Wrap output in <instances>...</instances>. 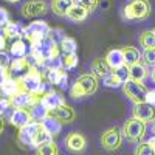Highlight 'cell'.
Wrapping results in <instances>:
<instances>
[{
	"mask_svg": "<svg viewBox=\"0 0 155 155\" xmlns=\"http://www.w3.org/2000/svg\"><path fill=\"white\" fill-rule=\"evenodd\" d=\"M17 81L23 92H28L37 98H41L47 92L45 84H44V73L39 71V68L34 65H31V68L25 74H22Z\"/></svg>",
	"mask_w": 155,
	"mask_h": 155,
	"instance_id": "1",
	"label": "cell"
},
{
	"mask_svg": "<svg viewBox=\"0 0 155 155\" xmlns=\"http://www.w3.org/2000/svg\"><path fill=\"white\" fill-rule=\"evenodd\" d=\"M99 85L98 78L90 71V73H84L81 74L78 79L74 81V84L70 88V96L74 99H79V98H85V96H92L96 93Z\"/></svg>",
	"mask_w": 155,
	"mask_h": 155,
	"instance_id": "2",
	"label": "cell"
},
{
	"mask_svg": "<svg viewBox=\"0 0 155 155\" xmlns=\"http://www.w3.org/2000/svg\"><path fill=\"white\" fill-rule=\"evenodd\" d=\"M152 6L149 0H129L121 11L124 20H146L150 17Z\"/></svg>",
	"mask_w": 155,
	"mask_h": 155,
	"instance_id": "3",
	"label": "cell"
},
{
	"mask_svg": "<svg viewBox=\"0 0 155 155\" xmlns=\"http://www.w3.org/2000/svg\"><path fill=\"white\" fill-rule=\"evenodd\" d=\"M50 31V25L44 20H34L28 27H23V39H27L30 48L41 47L47 39V34Z\"/></svg>",
	"mask_w": 155,
	"mask_h": 155,
	"instance_id": "4",
	"label": "cell"
},
{
	"mask_svg": "<svg viewBox=\"0 0 155 155\" xmlns=\"http://www.w3.org/2000/svg\"><path fill=\"white\" fill-rule=\"evenodd\" d=\"M147 123L141 121V120H137V118H129L123 127H121V134L123 137L129 141V143H140V141H143L144 137H146V130H147Z\"/></svg>",
	"mask_w": 155,
	"mask_h": 155,
	"instance_id": "5",
	"label": "cell"
},
{
	"mask_svg": "<svg viewBox=\"0 0 155 155\" xmlns=\"http://www.w3.org/2000/svg\"><path fill=\"white\" fill-rule=\"evenodd\" d=\"M123 88V93L124 96L132 101L134 104H138V102H144L146 93H147V87L144 82H140V81H132V79H127L123 82L121 85Z\"/></svg>",
	"mask_w": 155,
	"mask_h": 155,
	"instance_id": "6",
	"label": "cell"
},
{
	"mask_svg": "<svg viewBox=\"0 0 155 155\" xmlns=\"http://www.w3.org/2000/svg\"><path fill=\"white\" fill-rule=\"evenodd\" d=\"M123 134H121V129L118 127H109L106 129L104 132L101 134V146L102 149H106L107 152H116L120 150V147L123 146Z\"/></svg>",
	"mask_w": 155,
	"mask_h": 155,
	"instance_id": "7",
	"label": "cell"
},
{
	"mask_svg": "<svg viewBox=\"0 0 155 155\" xmlns=\"http://www.w3.org/2000/svg\"><path fill=\"white\" fill-rule=\"evenodd\" d=\"M48 12V3L45 0H30V2L23 3V6L20 8V14L25 19H36L45 16Z\"/></svg>",
	"mask_w": 155,
	"mask_h": 155,
	"instance_id": "8",
	"label": "cell"
},
{
	"mask_svg": "<svg viewBox=\"0 0 155 155\" xmlns=\"http://www.w3.org/2000/svg\"><path fill=\"white\" fill-rule=\"evenodd\" d=\"M41 129H42V123L41 121H31L28 126L19 129V134H17L19 144L20 146H31L36 134L41 130Z\"/></svg>",
	"mask_w": 155,
	"mask_h": 155,
	"instance_id": "9",
	"label": "cell"
},
{
	"mask_svg": "<svg viewBox=\"0 0 155 155\" xmlns=\"http://www.w3.org/2000/svg\"><path fill=\"white\" fill-rule=\"evenodd\" d=\"M132 116L137 118V120L144 121V123H153L155 121V106L149 104V102H146V101L134 104Z\"/></svg>",
	"mask_w": 155,
	"mask_h": 155,
	"instance_id": "10",
	"label": "cell"
},
{
	"mask_svg": "<svg viewBox=\"0 0 155 155\" xmlns=\"http://www.w3.org/2000/svg\"><path fill=\"white\" fill-rule=\"evenodd\" d=\"M65 147L73 153H81L87 147V138L81 132H70L65 137Z\"/></svg>",
	"mask_w": 155,
	"mask_h": 155,
	"instance_id": "11",
	"label": "cell"
},
{
	"mask_svg": "<svg viewBox=\"0 0 155 155\" xmlns=\"http://www.w3.org/2000/svg\"><path fill=\"white\" fill-rule=\"evenodd\" d=\"M39 104H42L48 112L58 109L59 106L65 104V98H64L59 92H54V90H48L45 92L41 98H39Z\"/></svg>",
	"mask_w": 155,
	"mask_h": 155,
	"instance_id": "12",
	"label": "cell"
},
{
	"mask_svg": "<svg viewBox=\"0 0 155 155\" xmlns=\"http://www.w3.org/2000/svg\"><path fill=\"white\" fill-rule=\"evenodd\" d=\"M9 99H11V106L14 109H30V107H33L34 104L39 102L37 96H34L28 92H23V90L19 92V93H16L14 96H11Z\"/></svg>",
	"mask_w": 155,
	"mask_h": 155,
	"instance_id": "13",
	"label": "cell"
},
{
	"mask_svg": "<svg viewBox=\"0 0 155 155\" xmlns=\"http://www.w3.org/2000/svg\"><path fill=\"white\" fill-rule=\"evenodd\" d=\"M50 115H51V116H54V118H56L62 126H64V124H70V123H73L74 118H76V112H74V109L70 107L67 102H65V104H62V106H59L58 109L51 110Z\"/></svg>",
	"mask_w": 155,
	"mask_h": 155,
	"instance_id": "14",
	"label": "cell"
},
{
	"mask_svg": "<svg viewBox=\"0 0 155 155\" xmlns=\"http://www.w3.org/2000/svg\"><path fill=\"white\" fill-rule=\"evenodd\" d=\"M31 121H34V120H33V115H31L30 109H14L9 116V123L17 129L28 126Z\"/></svg>",
	"mask_w": 155,
	"mask_h": 155,
	"instance_id": "15",
	"label": "cell"
},
{
	"mask_svg": "<svg viewBox=\"0 0 155 155\" xmlns=\"http://www.w3.org/2000/svg\"><path fill=\"white\" fill-rule=\"evenodd\" d=\"M107 65L110 67L112 71L115 70H120L123 67H126V62H124V56H123V50L121 48H113V50H109L107 54L104 56Z\"/></svg>",
	"mask_w": 155,
	"mask_h": 155,
	"instance_id": "16",
	"label": "cell"
},
{
	"mask_svg": "<svg viewBox=\"0 0 155 155\" xmlns=\"http://www.w3.org/2000/svg\"><path fill=\"white\" fill-rule=\"evenodd\" d=\"M45 78L48 84L51 85H65L67 81H68V74L65 71L64 67H58V68H48L45 70Z\"/></svg>",
	"mask_w": 155,
	"mask_h": 155,
	"instance_id": "17",
	"label": "cell"
},
{
	"mask_svg": "<svg viewBox=\"0 0 155 155\" xmlns=\"http://www.w3.org/2000/svg\"><path fill=\"white\" fill-rule=\"evenodd\" d=\"M127 76L129 79L132 81H140V82H144L146 78H149V68L144 62H137L134 65L127 67Z\"/></svg>",
	"mask_w": 155,
	"mask_h": 155,
	"instance_id": "18",
	"label": "cell"
},
{
	"mask_svg": "<svg viewBox=\"0 0 155 155\" xmlns=\"http://www.w3.org/2000/svg\"><path fill=\"white\" fill-rule=\"evenodd\" d=\"M19 92H22V87H20L19 81H17V79H12L11 76L8 78L6 81H3V84L0 85V93L5 95V96H8V98L14 96V95L19 93Z\"/></svg>",
	"mask_w": 155,
	"mask_h": 155,
	"instance_id": "19",
	"label": "cell"
},
{
	"mask_svg": "<svg viewBox=\"0 0 155 155\" xmlns=\"http://www.w3.org/2000/svg\"><path fill=\"white\" fill-rule=\"evenodd\" d=\"M65 17H67V19H70L71 22L81 23V22H84V20L88 17V11H87L85 8L79 6V5L73 3V5L70 6V9L67 11V16H65Z\"/></svg>",
	"mask_w": 155,
	"mask_h": 155,
	"instance_id": "20",
	"label": "cell"
},
{
	"mask_svg": "<svg viewBox=\"0 0 155 155\" xmlns=\"http://www.w3.org/2000/svg\"><path fill=\"white\" fill-rule=\"evenodd\" d=\"M73 3H74L73 0H51L50 8L53 11V14H56L58 17H65L67 11L70 9Z\"/></svg>",
	"mask_w": 155,
	"mask_h": 155,
	"instance_id": "21",
	"label": "cell"
},
{
	"mask_svg": "<svg viewBox=\"0 0 155 155\" xmlns=\"http://www.w3.org/2000/svg\"><path fill=\"white\" fill-rule=\"evenodd\" d=\"M30 68H31V64H30V61H28L27 56L11 59V64H9V73H23V74H25Z\"/></svg>",
	"mask_w": 155,
	"mask_h": 155,
	"instance_id": "22",
	"label": "cell"
},
{
	"mask_svg": "<svg viewBox=\"0 0 155 155\" xmlns=\"http://www.w3.org/2000/svg\"><path fill=\"white\" fill-rule=\"evenodd\" d=\"M123 56H124V62H126V67H130L134 64L141 61V54H140V50L137 47H123Z\"/></svg>",
	"mask_w": 155,
	"mask_h": 155,
	"instance_id": "23",
	"label": "cell"
},
{
	"mask_svg": "<svg viewBox=\"0 0 155 155\" xmlns=\"http://www.w3.org/2000/svg\"><path fill=\"white\" fill-rule=\"evenodd\" d=\"M3 30V34L6 36V37H9V39H22L23 37V27L20 23H17V22H8L5 27L2 28Z\"/></svg>",
	"mask_w": 155,
	"mask_h": 155,
	"instance_id": "24",
	"label": "cell"
},
{
	"mask_svg": "<svg viewBox=\"0 0 155 155\" xmlns=\"http://www.w3.org/2000/svg\"><path fill=\"white\" fill-rule=\"evenodd\" d=\"M41 123H42V126L45 127V130L51 137H58L61 134V130H62V124L54 118V116H51V115H48L47 118H44Z\"/></svg>",
	"mask_w": 155,
	"mask_h": 155,
	"instance_id": "25",
	"label": "cell"
},
{
	"mask_svg": "<svg viewBox=\"0 0 155 155\" xmlns=\"http://www.w3.org/2000/svg\"><path fill=\"white\" fill-rule=\"evenodd\" d=\"M112 70H110V67L107 65V62H106V59L104 58H98V59H95L93 62H92V73L96 76V78H104L107 73H110Z\"/></svg>",
	"mask_w": 155,
	"mask_h": 155,
	"instance_id": "26",
	"label": "cell"
},
{
	"mask_svg": "<svg viewBox=\"0 0 155 155\" xmlns=\"http://www.w3.org/2000/svg\"><path fill=\"white\" fill-rule=\"evenodd\" d=\"M30 58L33 59V64L34 67L37 68H44L45 64H47V56L44 53V50L41 47H34V48H30Z\"/></svg>",
	"mask_w": 155,
	"mask_h": 155,
	"instance_id": "27",
	"label": "cell"
},
{
	"mask_svg": "<svg viewBox=\"0 0 155 155\" xmlns=\"http://www.w3.org/2000/svg\"><path fill=\"white\" fill-rule=\"evenodd\" d=\"M123 82H124V79L116 71H110L102 78V84L107 88H120L123 85Z\"/></svg>",
	"mask_w": 155,
	"mask_h": 155,
	"instance_id": "28",
	"label": "cell"
},
{
	"mask_svg": "<svg viewBox=\"0 0 155 155\" xmlns=\"http://www.w3.org/2000/svg\"><path fill=\"white\" fill-rule=\"evenodd\" d=\"M27 51H28V47H27V42H25L23 39H16V41L11 44V47H9V53L14 58L27 56Z\"/></svg>",
	"mask_w": 155,
	"mask_h": 155,
	"instance_id": "29",
	"label": "cell"
},
{
	"mask_svg": "<svg viewBox=\"0 0 155 155\" xmlns=\"http://www.w3.org/2000/svg\"><path fill=\"white\" fill-rule=\"evenodd\" d=\"M36 155H59V147L53 140L36 147Z\"/></svg>",
	"mask_w": 155,
	"mask_h": 155,
	"instance_id": "30",
	"label": "cell"
},
{
	"mask_svg": "<svg viewBox=\"0 0 155 155\" xmlns=\"http://www.w3.org/2000/svg\"><path fill=\"white\" fill-rule=\"evenodd\" d=\"M138 42L143 48H150L155 47V30H146L140 34Z\"/></svg>",
	"mask_w": 155,
	"mask_h": 155,
	"instance_id": "31",
	"label": "cell"
},
{
	"mask_svg": "<svg viewBox=\"0 0 155 155\" xmlns=\"http://www.w3.org/2000/svg\"><path fill=\"white\" fill-rule=\"evenodd\" d=\"M62 67L65 68V70H73L78 67V62H79V58H78L76 54V51L74 53H62Z\"/></svg>",
	"mask_w": 155,
	"mask_h": 155,
	"instance_id": "32",
	"label": "cell"
},
{
	"mask_svg": "<svg viewBox=\"0 0 155 155\" xmlns=\"http://www.w3.org/2000/svg\"><path fill=\"white\" fill-rule=\"evenodd\" d=\"M59 48H61L62 53H74L76 48H78V44H76V41H74L73 37L65 36V37H64L62 41H61Z\"/></svg>",
	"mask_w": 155,
	"mask_h": 155,
	"instance_id": "33",
	"label": "cell"
},
{
	"mask_svg": "<svg viewBox=\"0 0 155 155\" xmlns=\"http://www.w3.org/2000/svg\"><path fill=\"white\" fill-rule=\"evenodd\" d=\"M53 140V137H51L47 130H45V127L42 126V129L39 130L37 134H36V137H34V140H33V144H31V147H37V146H41V144H44V143H47V141H51Z\"/></svg>",
	"mask_w": 155,
	"mask_h": 155,
	"instance_id": "34",
	"label": "cell"
},
{
	"mask_svg": "<svg viewBox=\"0 0 155 155\" xmlns=\"http://www.w3.org/2000/svg\"><path fill=\"white\" fill-rule=\"evenodd\" d=\"M64 37H65V31H64L62 28H51V27H50V31H48V34H47V41L59 45Z\"/></svg>",
	"mask_w": 155,
	"mask_h": 155,
	"instance_id": "35",
	"label": "cell"
},
{
	"mask_svg": "<svg viewBox=\"0 0 155 155\" xmlns=\"http://www.w3.org/2000/svg\"><path fill=\"white\" fill-rule=\"evenodd\" d=\"M141 59L146 64L147 67H155V47L150 48H143V53H141Z\"/></svg>",
	"mask_w": 155,
	"mask_h": 155,
	"instance_id": "36",
	"label": "cell"
},
{
	"mask_svg": "<svg viewBox=\"0 0 155 155\" xmlns=\"http://www.w3.org/2000/svg\"><path fill=\"white\" fill-rule=\"evenodd\" d=\"M134 155H155V152L147 144V141H140V143H137V147L134 150Z\"/></svg>",
	"mask_w": 155,
	"mask_h": 155,
	"instance_id": "37",
	"label": "cell"
},
{
	"mask_svg": "<svg viewBox=\"0 0 155 155\" xmlns=\"http://www.w3.org/2000/svg\"><path fill=\"white\" fill-rule=\"evenodd\" d=\"M76 5H79L82 8H85L88 12H93L98 6H99V0H73Z\"/></svg>",
	"mask_w": 155,
	"mask_h": 155,
	"instance_id": "38",
	"label": "cell"
},
{
	"mask_svg": "<svg viewBox=\"0 0 155 155\" xmlns=\"http://www.w3.org/2000/svg\"><path fill=\"white\" fill-rule=\"evenodd\" d=\"M9 107H12V106H11V99H9L8 96H5V95L0 93V116H2Z\"/></svg>",
	"mask_w": 155,
	"mask_h": 155,
	"instance_id": "39",
	"label": "cell"
},
{
	"mask_svg": "<svg viewBox=\"0 0 155 155\" xmlns=\"http://www.w3.org/2000/svg\"><path fill=\"white\" fill-rule=\"evenodd\" d=\"M9 20H11V19H9V12H8L5 8L0 6V28H3Z\"/></svg>",
	"mask_w": 155,
	"mask_h": 155,
	"instance_id": "40",
	"label": "cell"
},
{
	"mask_svg": "<svg viewBox=\"0 0 155 155\" xmlns=\"http://www.w3.org/2000/svg\"><path fill=\"white\" fill-rule=\"evenodd\" d=\"M9 64H11V59H9V54L3 51H0V67H5V68H9Z\"/></svg>",
	"mask_w": 155,
	"mask_h": 155,
	"instance_id": "41",
	"label": "cell"
},
{
	"mask_svg": "<svg viewBox=\"0 0 155 155\" xmlns=\"http://www.w3.org/2000/svg\"><path fill=\"white\" fill-rule=\"evenodd\" d=\"M144 101L149 102V104H152V106H155V88H147Z\"/></svg>",
	"mask_w": 155,
	"mask_h": 155,
	"instance_id": "42",
	"label": "cell"
},
{
	"mask_svg": "<svg viewBox=\"0 0 155 155\" xmlns=\"http://www.w3.org/2000/svg\"><path fill=\"white\" fill-rule=\"evenodd\" d=\"M9 76H11V73H9V68L0 67V85H2V84H3V81H6Z\"/></svg>",
	"mask_w": 155,
	"mask_h": 155,
	"instance_id": "43",
	"label": "cell"
},
{
	"mask_svg": "<svg viewBox=\"0 0 155 155\" xmlns=\"http://www.w3.org/2000/svg\"><path fill=\"white\" fill-rule=\"evenodd\" d=\"M6 47V36L3 34V30L0 28V51H3Z\"/></svg>",
	"mask_w": 155,
	"mask_h": 155,
	"instance_id": "44",
	"label": "cell"
},
{
	"mask_svg": "<svg viewBox=\"0 0 155 155\" xmlns=\"http://www.w3.org/2000/svg\"><path fill=\"white\" fill-rule=\"evenodd\" d=\"M147 144L153 149V152H155V135H152L150 138H147Z\"/></svg>",
	"mask_w": 155,
	"mask_h": 155,
	"instance_id": "45",
	"label": "cell"
},
{
	"mask_svg": "<svg viewBox=\"0 0 155 155\" xmlns=\"http://www.w3.org/2000/svg\"><path fill=\"white\" fill-rule=\"evenodd\" d=\"M152 70H149V78H150V81L155 84V67H150Z\"/></svg>",
	"mask_w": 155,
	"mask_h": 155,
	"instance_id": "46",
	"label": "cell"
},
{
	"mask_svg": "<svg viewBox=\"0 0 155 155\" xmlns=\"http://www.w3.org/2000/svg\"><path fill=\"white\" fill-rule=\"evenodd\" d=\"M3 129H5V123H3V118L0 116V135L3 134Z\"/></svg>",
	"mask_w": 155,
	"mask_h": 155,
	"instance_id": "47",
	"label": "cell"
},
{
	"mask_svg": "<svg viewBox=\"0 0 155 155\" xmlns=\"http://www.w3.org/2000/svg\"><path fill=\"white\" fill-rule=\"evenodd\" d=\"M150 132H152V135H155V121L152 123V127H150Z\"/></svg>",
	"mask_w": 155,
	"mask_h": 155,
	"instance_id": "48",
	"label": "cell"
},
{
	"mask_svg": "<svg viewBox=\"0 0 155 155\" xmlns=\"http://www.w3.org/2000/svg\"><path fill=\"white\" fill-rule=\"evenodd\" d=\"M8 3H17V2H20V0H6Z\"/></svg>",
	"mask_w": 155,
	"mask_h": 155,
	"instance_id": "49",
	"label": "cell"
}]
</instances>
